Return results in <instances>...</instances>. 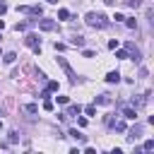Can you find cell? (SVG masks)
Masks as SVG:
<instances>
[{
    "mask_svg": "<svg viewBox=\"0 0 154 154\" xmlns=\"http://www.w3.org/2000/svg\"><path fill=\"white\" fill-rule=\"evenodd\" d=\"M84 22H87L89 26H94V29H106V26L111 24V22H108V17H106V14H101V12H87Z\"/></svg>",
    "mask_w": 154,
    "mask_h": 154,
    "instance_id": "obj_1",
    "label": "cell"
},
{
    "mask_svg": "<svg viewBox=\"0 0 154 154\" xmlns=\"http://www.w3.org/2000/svg\"><path fill=\"white\" fill-rule=\"evenodd\" d=\"M24 43H26L29 48H34V53H41V38H38L36 34H26Z\"/></svg>",
    "mask_w": 154,
    "mask_h": 154,
    "instance_id": "obj_2",
    "label": "cell"
},
{
    "mask_svg": "<svg viewBox=\"0 0 154 154\" xmlns=\"http://www.w3.org/2000/svg\"><path fill=\"white\" fill-rule=\"evenodd\" d=\"M58 65H60V67H63V70L67 72V77H70V82H72V84H77V75H75V70H72V65H70V63H67L65 58H58Z\"/></svg>",
    "mask_w": 154,
    "mask_h": 154,
    "instance_id": "obj_3",
    "label": "cell"
},
{
    "mask_svg": "<svg viewBox=\"0 0 154 154\" xmlns=\"http://www.w3.org/2000/svg\"><path fill=\"white\" fill-rule=\"evenodd\" d=\"M38 29L41 31H55L58 22H53V19H38Z\"/></svg>",
    "mask_w": 154,
    "mask_h": 154,
    "instance_id": "obj_4",
    "label": "cell"
},
{
    "mask_svg": "<svg viewBox=\"0 0 154 154\" xmlns=\"http://www.w3.org/2000/svg\"><path fill=\"white\" fill-rule=\"evenodd\" d=\"M123 116L130 118V120H135V118H137V108H135V106H125V108H123Z\"/></svg>",
    "mask_w": 154,
    "mask_h": 154,
    "instance_id": "obj_5",
    "label": "cell"
},
{
    "mask_svg": "<svg viewBox=\"0 0 154 154\" xmlns=\"http://www.w3.org/2000/svg\"><path fill=\"white\" fill-rule=\"evenodd\" d=\"M79 113H82V106H79V103H72V106L67 108V113H65V116H67V118H72V116H79Z\"/></svg>",
    "mask_w": 154,
    "mask_h": 154,
    "instance_id": "obj_6",
    "label": "cell"
},
{
    "mask_svg": "<svg viewBox=\"0 0 154 154\" xmlns=\"http://www.w3.org/2000/svg\"><path fill=\"white\" fill-rule=\"evenodd\" d=\"M67 135H70V137H75L77 142H84V140H87V135H82L77 128H70V132H67Z\"/></svg>",
    "mask_w": 154,
    "mask_h": 154,
    "instance_id": "obj_7",
    "label": "cell"
},
{
    "mask_svg": "<svg viewBox=\"0 0 154 154\" xmlns=\"http://www.w3.org/2000/svg\"><path fill=\"white\" fill-rule=\"evenodd\" d=\"M128 51L132 53V60H135V63H140V60H142V55H140V51L135 48V43H128Z\"/></svg>",
    "mask_w": 154,
    "mask_h": 154,
    "instance_id": "obj_8",
    "label": "cell"
},
{
    "mask_svg": "<svg viewBox=\"0 0 154 154\" xmlns=\"http://www.w3.org/2000/svg\"><path fill=\"white\" fill-rule=\"evenodd\" d=\"M106 82H111V84H116V82H120V72H118V70H113V72H108V75H106Z\"/></svg>",
    "mask_w": 154,
    "mask_h": 154,
    "instance_id": "obj_9",
    "label": "cell"
},
{
    "mask_svg": "<svg viewBox=\"0 0 154 154\" xmlns=\"http://www.w3.org/2000/svg\"><path fill=\"white\" fill-rule=\"evenodd\" d=\"M137 137H140V125H135V128L128 132V142H135Z\"/></svg>",
    "mask_w": 154,
    "mask_h": 154,
    "instance_id": "obj_10",
    "label": "cell"
},
{
    "mask_svg": "<svg viewBox=\"0 0 154 154\" xmlns=\"http://www.w3.org/2000/svg\"><path fill=\"white\" fill-rule=\"evenodd\" d=\"M94 101H96V103H101V106H106V103H111V96H108V94H99Z\"/></svg>",
    "mask_w": 154,
    "mask_h": 154,
    "instance_id": "obj_11",
    "label": "cell"
},
{
    "mask_svg": "<svg viewBox=\"0 0 154 154\" xmlns=\"http://www.w3.org/2000/svg\"><path fill=\"white\" fill-rule=\"evenodd\" d=\"M72 46H79V48H82V46H84V36L75 34V36H72Z\"/></svg>",
    "mask_w": 154,
    "mask_h": 154,
    "instance_id": "obj_12",
    "label": "cell"
},
{
    "mask_svg": "<svg viewBox=\"0 0 154 154\" xmlns=\"http://www.w3.org/2000/svg\"><path fill=\"white\" fill-rule=\"evenodd\" d=\"M2 60H5L7 65H12V63L17 60V53H5V55H2Z\"/></svg>",
    "mask_w": 154,
    "mask_h": 154,
    "instance_id": "obj_13",
    "label": "cell"
},
{
    "mask_svg": "<svg viewBox=\"0 0 154 154\" xmlns=\"http://www.w3.org/2000/svg\"><path fill=\"white\" fill-rule=\"evenodd\" d=\"M125 26H130V29H137V19H135V17H128V19H125Z\"/></svg>",
    "mask_w": 154,
    "mask_h": 154,
    "instance_id": "obj_14",
    "label": "cell"
},
{
    "mask_svg": "<svg viewBox=\"0 0 154 154\" xmlns=\"http://www.w3.org/2000/svg\"><path fill=\"white\" fill-rule=\"evenodd\" d=\"M24 111H26V113H38V106H36V103H26Z\"/></svg>",
    "mask_w": 154,
    "mask_h": 154,
    "instance_id": "obj_15",
    "label": "cell"
},
{
    "mask_svg": "<svg viewBox=\"0 0 154 154\" xmlns=\"http://www.w3.org/2000/svg\"><path fill=\"white\" fill-rule=\"evenodd\" d=\"M58 19H70V12L63 7V10H58Z\"/></svg>",
    "mask_w": 154,
    "mask_h": 154,
    "instance_id": "obj_16",
    "label": "cell"
},
{
    "mask_svg": "<svg viewBox=\"0 0 154 154\" xmlns=\"http://www.w3.org/2000/svg\"><path fill=\"white\" fill-rule=\"evenodd\" d=\"M113 128H116L118 132H125V123H123V120H116V123H113Z\"/></svg>",
    "mask_w": 154,
    "mask_h": 154,
    "instance_id": "obj_17",
    "label": "cell"
},
{
    "mask_svg": "<svg viewBox=\"0 0 154 154\" xmlns=\"http://www.w3.org/2000/svg\"><path fill=\"white\" fill-rule=\"evenodd\" d=\"M142 149H144V152H152V149H154V140H147V142H144V147H142Z\"/></svg>",
    "mask_w": 154,
    "mask_h": 154,
    "instance_id": "obj_18",
    "label": "cell"
},
{
    "mask_svg": "<svg viewBox=\"0 0 154 154\" xmlns=\"http://www.w3.org/2000/svg\"><path fill=\"white\" fill-rule=\"evenodd\" d=\"M43 111H53V101H51V99L43 101Z\"/></svg>",
    "mask_w": 154,
    "mask_h": 154,
    "instance_id": "obj_19",
    "label": "cell"
},
{
    "mask_svg": "<svg viewBox=\"0 0 154 154\" xmlns=\"http://www.w3.org/2000/svg\"><path fill=\"white\" fill-rule=\"evenodd\" d=\"M84 113H87V116H96V108H94V106H87Z\"/></svg>",
    "mask_w": 154,
    "mask_h": 154,
    "instance_id": "obj_20",
    "label": "cell"
},
{
    "mask_svg": "<svg viewBox=\"0 0 154 154\" xmlns=\"http://www.w3.org/2000/svg\"><path fill=\"white\" fill-rule=\"evenodd\" d=\"M17 140H19V132L12 130V132H10V142H17Z\"/></svg>",
    "mask_w": 154,
    "mask_h": 154,
    "instance_id": "obj_21",
    "label": "cell"
},
{
    "mask_svg": "<svg viewBox=\"0 0 154 154\" xmlns=\"http://www.w3.org/2000/svg\"><path fill=\"white\" fill-rule=\"evenodd\" d=\"M108 48H113V51H116V48H118V38H111V41H108Z\"/></svg>",
    "mask_w": 154,
    "mask_h": 154,
    "instance_id": "obj_22",
    "label": "cell"
},
{
    "mask_svg": "<svg viewBox=\"0 0 154 154\" xmlns=\"http://www.w3.org/2000/svg\"><path fill=\"white\" fill-rule=\"evenodd\" d=\"M48 91H58V82H48Z\"/></svg>",
    "mask_w": 154,
    "mask_h": 154,
    "instance_id": "obj_23",
    "label": "cell"
},
{
    "mask_svg": "<svg viewBox=\"0 0 154 154\" xmlns=\"http://www.w3.org/2000/svg\"><path fill=\"white\" fill-rule=\"evenodd\" d=\"M14 29H17V31H24V29H26V22H19V24H17Z\"/></svg>",
    "mask_w": 154,
    "mask_h": 154,
    "instance_id": "obj_24",
    "label": "cell"
},
{
    "mask_svg": "<svg viewBox=\"0 0 154 154\" xmlns=\"http://www.w3.org/2000/svg\"><path fill=\"white\" fill-rule=\"evenodd\" d=\"M116 58H120V60H125V58H128V53H125V51H118V53H116Z\"/></svg>",
    "mask_w": 154,
    "mask_h": 154,
    "instance_id": "obj_25",
    "label": "cell"
},
{
    "mask_svg": "<svg viewBox=\"0 0 154 154\" xmlns=\"http://www.w3.org/2000/svg\"><path fill=\"white\" fill-rule=\"evenodd\" d=\"M128 5L130 7H140V0H128Z\"/></svg>",
    "mask_w": 154,
    "mask_h": 154,
    "instance_id": "obj_26",
    "label": "cell"
},
{
    "mask_svg": "<svg viewBox=\"0 0 154 154\" xmlns=\"http://www.w3.org/2000/svg\"><path fill=\"white\" fill-rule=\"evenodd\" d=\"M5 12H7V5H5V2H0V14H5Z\"/></svg>",
    "mask_w": 154,
    "mask_h": 154,
    "instance_id": "obj_27",
    "label": "cell"
},
{
    "mask_svg": "<svg viewBox=\"0 0 154 154\" xmlns=\"http://www.w3.org/2000/svg\"><path fill=\"white\" fill-rule=\"evenodd\" d=\"M103 2H106V5H116V0H103Z\"/></svg>",
    "mask_w": 154,
    "mask_h": 154,
    "instance_id": "obj_28",
    "label": "cell"
},
{
    "mask_svg": "<svg viewBox=\"0 0 154 154\" xmlns=\"http://www.w3.org/2000/svg\"><path fill=\"white\" fill-rule=\"evenodd\" d=\"M46 2H51V5H55V2H58V0H46Z\"/></svg>",
    "mask_w": 154,
    "mask_h": 154,
    "instance_id": "obj_29",
    "label": "cell"
},
{
    "mask_svg": "<svg viewBox=\"0 0 154 154\" xmlns=\"http://www.w3.org/2000/svg\"><path fill=\"white\" fill-rule=\"evenodd\" d=\"M0 130H2V120H0Z\"/></svg>",
    "mask_w": 154,
    "mask_h": 154,
    "instance_id": "obj_30",
    "label": "cell"
},
{
    "mask_svg": "<svg viewBox=\"0 0 154 154\" xmlns=\"http://www.w3.org/2000/svg\"><path fill=\"white\" fill-rule=\"evenodd\" d=\"M0 58H2V51H0Z\"/></svg>",
    "mask_w": 154,
    "mask_h": 154,
    "instance_id": "obj_31",
    "label": "cell"
}]
</instances>
